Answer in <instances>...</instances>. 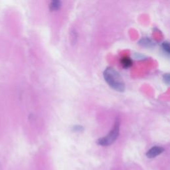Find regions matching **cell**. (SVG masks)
Here are the masks:
<instances>
[{
    "label": "cell",
    "instance_id": "obj_1",
    "mask_svg": "<svg viewBox=\"0 0 170 170\" xmlns=\"http://www.w3.org/2000/svg\"><path fill=\"white\" fill-rule=\"evenodd\" d=\"M105 81L112 89L118 92H124L126 89V84L120 74L112 67H108L103 73Z\"/></svg>",
    "mask_w": 170,
    "mask_h": 170
},
{
    "label": "cell",
    "instance_id": "obj_4",
    "mask_svg": "<svg viewBox=\"0 0 170 170\" xmlns=\"http://www.w3.org/2000/svg\"><path fill=\"white\" fill-rule=\"evenodd\" d=\"M138 43L141 46L144 47H152L156 45V42L153 41L151 39H149L147 37L142 38V39L140 40Z\"/></svg>",
    "mask_w": 170,
    "mask_h": 170
},
{
    "label": "cell",
    "instance_id": "obj_10",
    "mask_svg": "<svg viewBox=\"0 0 170 170\" xmlns=\"http://www.w3.org/2000/svg\"><path fill=\"white\" fill-rule=\"evenodd\" d=\"M135 58L136 59H143L144 58V56H143V55H140V54H139V53H138V54H136V55Z\"/></svg>",
    "mask_w": 170,
    "mask_h": 170
},
{
    "label": "cell",
    "instance_id": "obj_9",
    "mask_svg": "<svg viewBox=\"0 0 170 170\" xmlns=\"http://www.w3.org/2000/svg\"><path fill=\"white\" fill-rule=\"evenodd\" d=\"M73 130H74V131H75V132H82L84 130V128L82 126L78 125V126H74Z\"/></svg>",
    "mask_w": 170,
    "mask_h": 170
},
{
    "label": "cell",
    "instance_id": "obj_3",
    "mask_svg": "<svg viewBox=\"0 0 170 170\" xmlns=\"http://www.w3.org/2000/svg\"><path fill=\"white\" fill-rule=\"evenodd\" d=\"M164 152V148L161 146H154L146 153V156L148 158H154Z\"/></svg>",
    "mask_w": 170,
    "mask_h": 170
},
{
    "label": "cell",
    "instance_id": "obj_5",
    "mask_svg": "<svg viewBox=\"0 0 170 170\" xmlns=\"http://www.w3.org/2000/svg\"><path fill=\"white\" fill-rule=\"evenodd\" d=\"M120 63L124 69H128L132 66V61L130 57H124L121 59Z\"/></svg>",
    "mask_w": 170,
    "mask_h": 170
},
{
    "label": "cell",
    "instance_id": "obj_6",
    "mask_svg": "<svg viewBox=\"0 0 170 170\" xmlns=\"http://www.w3.org/2000/svg\"><path fill=\"white\" fill-rule=\"evenodd\" d=\"M61 1H52L49 5V9L51 11H56L60 9L61 7Z\"/></svg>",
    "mask_w": 170,
    "mask_h": 170
},
{
    "label": "cell",
    "instance_id": "obj_7",
    "mask_svg": "<svg viewBox=\"0 0 170 170\" xmlns=\"http://www.w3.org/2000/svg\"><path fill=\"white\" fill-rule=\"evenodd\" d=\"M161 48L163 50L165 53H167V55L169 54V44L167 41H164L161 44Z\"/></svg>",
    "mask_w": 170,
    "mask_h": 170
},
{
    "label": "cell",
    "instance_id": "obj_2",
    "mask_svg": "<svg viewBox=\"0 0 170 170\" xmlns=\"http://www.w3.org/2000/svg\"><path fill=\"white\" fill-rule=\"evenodd\" d=\"M120 122L118 118H116L115 122L112 130L108 134L107 136L98 140L97 143L98 145L102 146H108L111 145L116 141L119 136L120 132Z\"/></svg>",
    "mask_w": 170,
    "mask_h": 170
},
{
    "label": "cell",
    "instance_id": "obj_8",
    "mask_svg": "<svg viewBox=\"0 0 170 170\" xmlns=\"http://www.w3.org/2000/svg\"><path fill=\"white\" fill-rule=\"evenodd\" d=\"M163 81L165 82V83H166L167 84H169V74H165L163 75Z\"/></svg>",
    "mask_w": 170,
    "mask_h": 170
}]
</instances>
